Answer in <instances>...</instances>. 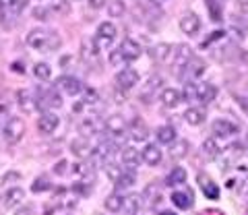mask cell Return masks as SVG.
Instances as JSON below:
<instances>
[{
	"mask_svg": "<svg viewBox=\"0 0 248 215\" xmlns=\"http://www.w3.org/2000/svg\"><path fill=\"white\" fill-rule=\"evenodd\" d=\"M27 46L37 52H54L60 48V35L48 27H35L27 33Z\"/></svg>",
	"mask_w": 248,
	"mask_h": 215,
	"instance_id": "6da1fadb",
	"label": "cell"
},
{
	"mask_svg": "<svg viewBox=\"0 0 248 215\" xmlns=\"http://www.w3.org/2000/svg\"><path fill=\"white\" fill-rule=\"evenodd\" d=\"M23 135H25V120L19 118V116L6 118L4 126H2V137H4V141L9 143V145H17V143L23 139Z\"/></svg>",
	"mask_w": 248,
	"mask_h": 215,
	"instance_id": "7a4b0ae2",
	"label": "cell"
},
{
	"mask_svg": "<svg viewBox=\"0 0 248 215\" xmlns=\"http://www.w3.org/2000/svg\"><path fill=\"white\" fill-rule=\"evenodd\" d=\"M114 151H116L114 141L112 139H102L91 151V161L93 164H104V161L108 164V159L114 155Z\"/></svg>",
	"mask_w": 248,
	"mask_h": 215,
	"instance_id": "3957f363",
	"label": "cell"
},
{
	"mask_svg": "<svg viewBox=\"0 0 248 215\" xmlns=\"http://www.w3.org/2000/svg\"><path fill=\"white\" fill-rule=\"evenodd\" d=\"M180 31L184 33V35H188V37H195L199 31H201V17L197 13H192V11H188V13H184L182 17H180Z\"/></svg>",
	"mask_w": 248,
	"mask_h": 215,
	"instance_id": "277c9868",
	"label": "cell"
},
{
	"mask_svg": "<svg viewBox=\"0 0 248 215\" xmlns=\"http://www.w3.org/2000/svg\"><path fill=\"white\" fill-rule=\"evenodd\" d=\"M116 35H118V29H116L114 23H110V21H104L102 25L97 27L95 44H97V46H104V48H110L112 42L116 40Z\"/></svg>",
	"mask_w": 248,
	"mask_h": 215,
	"instance_id": "5b68a950",
	"label": "cell"
},
{
	"mask_svg": "<svg viewBox=\"0 0 248 215\" xmlns=\"http://www.w3.org/2000/svg\"><path fill=\"white\" fill-rule=\"evenodd\" d=\"M139 81H141V75H139L137 68H122V71L116 75V85L122 91L133 89Z\"/></svg>",
	"mask_w": 248,
	"mask_h": 215,
	"instance_id": "8992f818",
	"label": "cell"
},
{
	"mask_svg": "<svg viewBox=\"0 0 248 215\" xmlns=\"http://www.w3.org/2000/svg\"><path fill=\"white\" fill-rule=\"evenodd\" d=\"M104 128L110 137L118 139V137H122L128 130V124H126V120H124V116H120V114H112V116L104 122Z\"/></svg>",
	"mask_w": 248,
	"mask_h": 215,
	"instance_id": "52a82bcc",
	"label": "cell"
},
{
	"mask_svg": "<svg viewBox=\"0 0 248 215\" xmlns=\"http://www.w3.org/2000/svg\"><path fill=\"white\" fill-rule=\"evenodd\" d=\"M56 89L64 91L66 95H79L83 91V85H81V81L77 79V77L62 75V77H58V81H56Z\"/></svg>",
	"mask_w": 248,
	"mask_h": 215,
	"instance_id": "ba28073f",
	"label": "cell"
},
{
	"mask_svg": "<svg viewBox=\"0 0 248 215\" xmlns=\"http://www.w3.org/2000/svg\"><path fill=\"white\" fill-rule=\"evenodd\" d=\"M58 124H60L58 114L46 110V112H42L40 120H37V130H40V133H44V135H52L54 130L58 128Z\"/></svg>",
	"mask_w": 248,
	"mask_h": 215,
	"instance_id": "9c48e42d",
	"label": "cell"
},
{
	"mask_svg": "<svg viewBox=\"0 0 248 215\" xmlns=\"http://www.w3.org/2000/svg\"><path fill=\"white\" fill-rule=\"evenodd\" d=\"M174 52L172 48V44H166V42H157V44H153L149 50H147V54H149V58L153 60V62H166V60L170 58V54Z\"/></svg>",
	"mask_w": 248,
	"mask_h": 215,
	"instance_id": "30bf717a",
	"label": "cell"
},
{
	"mask_svg": "<svg viewBox=\"0 0 248 215\" xmlns=\"http://www.w3.org/2000/svg\"><path fill=\"white\" fill-rule=\"evenodd\" d=\"M226 147H228V145H226V139H223V137H217V135H213L211 139H207V141L203 143L205 155H207V157H211V159L219 157Z\"/></svg>",
	"mask_w": 248,
	"mask_h": 215,
	"instance_id": "8fae6325",
	"label": "cell"
},
{
	"mask_svg": "<svg viewBox=\"0 0 248 215\" xmlns=\"http://www.w3.org/2000/svg\"><path fill=\"white\" fill-rule=\"evenodd\" d=\"M240 133V126L234 124V122L230 120H223V118H217L213 122V135L217 137H223V139H230V137H234Z\"/></svg>",
	"mask_w": 248,
	"mask_h": 215,
	"instance_id": "7c38bea8",
	"label": "cell"
},
{
	"mask_svg": "<svg viewBox=\"0 0 248 215\" xmlns=\"http://www.w3.org/2000/svg\"><path fill=\"white\" fill-rule=\"evenodd\" d=\"M182 118H184L186 124L201 126L205 122V118H207V112H205V108H201V106H190V108H186V110H184Z\"/></svg>",
	"mask_w": 248,
	"mask_h": 215,
	"instance_id": "4fadbf2b",
	"label": "cell"
},
{
	"mask_svg": "<svg viewBox=\"0 0 248 215\" xmlns=\"http://www.w3.org/2000/svg\"><path fill=\"white\" fill-rule=\"evenodd\" d=\"M192 56H195V52L190 50V46H186V44L176 46V56H174V66H176V71L182 73L184 66L192 60Z\"/></svg>",
	"mask_w": 248,
	"mask_h": 215,
	"instance_id": "5bb4252c",
	"label": "cell"
},
{
	"mask_svg": "<svg viewBox=\"0 0 248 215\" xmlns=\"http://www.w3.org/2000/svg\"><path fill=\"white\" fill-rule=\"evenodd\" d=\"M205 68H207V64L203 62V60L197 58V56H192V60L184 66V71H182L180 75H178V77H180V79H184V75H186L190 81H195V79H199V77L205 73Z\"/></svg>",
	"mask_w": 248,
	"mask_h": 215,
	"instance_id": "9a60e30c",
	"label": "cell"
},
{
	"mask_svg": "<svg viewBox=\"0 0 248 215\" xmlns=\"http://www.w3.org/2000/svg\"><path fill=\"white\" fill-rule=\"evenodd\" d=\"M120 54H122V58L124 60H128V62H133V60H137L139 56H141V46H139V42H135V40H130V37H126L122 44H120V50H118Z\"/></svg>",
	"mask_w": 248,
	"mask_h": 215,
	"instance_id": "2e32d148",
	"label": "cell"
},
{
	"mask_svg": "<svg viewBox=\"0 0 248 215\" xmlns=\"http://www.w3.org/2000/svg\"><path fill=\"white\" fill-rule=\"evenodd\" d=\"M197 182H199V186H201V190H203V195L207 197V199H211V201H215V199H219V186L209 178L207 174H199L197 176Z\"/></svg>",
	"mask_w": 248,
	"mask_h": 215,
	"instance_id": "e0dca14e",
	"label": "cell"
},
{
	"mask_svg": "<svg viewBox=\"0 0 248 215\" xmlns=\"http://www.w3.org/2000/svg\"><path fill=\"white\" fill-rule=\"evenodd\" d=\"M141 159L145 161L147 166H159L161 159H164V155H161V149L155 143H147L143 153H141Z\"/></svg>",
	"mask_w": 248,
	"mask_h": 215,
	"instance_id": "ac0fdd59",
	"label": "cell"
},
{
	"mask_svg": "<svg viewBox=\"0 0 248 215\" xmlns=\"http://www.w3.org/2000/svg\"><path fill=\"white\" fill-rule=\"evenodd\" d=\"M23 201H25V190H23L21 186H11V188H6L4 195H2L4 207H17V205H21Z\"/></svg>",
	"mask_w": 248,
	"mask_h": 215,
	"instance_id": "d6986e66",
	"label": "cell"
},
{
	"mask_svg": "<svg viewBox=\"0 0 248 215\" xmlns=\"http://www.w3.org/2000/svg\"><path fill=\"white\" fill-rule=\"evenodd\" d=\"M217 97V87L213 85V83H197V97L201 104H209V102H213V99Z\"/></svg>",
	"mask_w": 248,
	"mask_h": 215,
	"instance_id": "ffe728a7",
	"label": "cell"
},
{
	"mask_svg": "<svg viewBox=\"0 0 248 215\" xmlns=\"http://www.w3.org/2000/svg\"><path fill=\"white\" fill-rule=\"evenodd\" d=\"M71 151H73L75 157H79V159H89L93 147H91V143L85 139V137H79V139H75V141L71 143Z\"/></svg>",
	"mask_w": 248,
	"mask_h": 215,
	"instance_id": "44dd1931",
	"label": "cell"
},
{
	"mask_svg": "<svg viewBox=\"0 0 248 215\" xmlns=\"http://www.w3.org/2000/svg\"><path fill=\"white\" fill-rule=\"evenodd\" d=\"M128 135L135 143H143V141H147V137H149V128H147V124L141 118H137L133 124H128Z\"/></svg>",
	"mask_w": 248,
	"mask_h": 215,
	"instance_id": "7402d4cb",
	"label": "cell"
},
{
	"mask_svg": "<svg viewBox=\"0 0 248 215\" xmlns=\"http://www.w3.org/2000/svg\"><path fill=\"white\" fill-rule=\"evenodd\" d=\"M120 159H122V164H124V168L126 170H137L139 166H141V153H139L137 149H133V147H126V149H122V153H120Z\"/></svg>",
	"mask_w": 248,
	"mask_h": 215,
	"instance_id": "603a6c76",
	"label": "cell"
},
{
	"mask_svg": "<svg viewBox=\"0 0 248 215\" xmlns=\"http://www.w3.org/2000/svg\"><path fill=\"white\" fill-rule=\"evenodd\" d=\"M159 102L164 104L166 108H176L178 104L182 102V93L174 87H164L159 93Z\"/></svg>",
	"mask_w": 248,
	"mask_h": 215,
	"instance_id": "cb8c5ba5",
	"label": "cell"
},
{
	"mask_svg": "<svg viewBox=\"0 0 248 215\" xmlns=\"http://www.w3.org/2000/svg\"><path fill=\"white\" fill-rule=\"evenodd\" d=\"M99 120L95 116H87V118H83L81 120V124H79V133L81 137H85V139H91L93 135H97L99 133Z\"/></svg>",
	"mask_w": 248,
	"mask_h": 215,
	"instance_id": "d4e9b609",
	"label": "cell"
},
{
	"mask_svg": "<svg viewBox=\"0 0 248 215\" xmlns=\"http://www.w3.org/2000/svg\"><path fill=\"white\" fill-rule=\"evenodd\" d=\"M99 56V46L95 44V40H83L81 42V58L85 62H95Z\"/></svg>",
	"mask_w": 248,
	"mask_h": 215,
	"instance_id": "484cf974",
	"label": "cell"
},
{
	"mask_svg": "<svg viewBox=\"0 0 248 215\" xmlns=\"http://www.w3.org/2000/svg\"><path fill=\"white\" fill-rule=\"evenodd\" d=\"M141 207H143V199L141 197H139V195H128V197H124L120 211L124 215H139Z\"/></svg>",
	"mask_w": 248,
	"mask_h": 215,
	"instance_id": "4316f807",
	"label": "cell"
},
{
	"mask_svg": "<svg viewBox=\"0 0 248 215\" xmlns=\"http://www.w3.org/2000/svg\"><path fill=\"white\" fill-rule=\"evenodd\" d=\"M172 203L178 209H190L192 203H195V197H192V193H188V190H174Z\"/></svg>",
	"mask_w": 248,
	"mask_h": 215,
	"instance_id": "83f0119b",
	"label": "cell"
},
{
	"mask_svg": "<svg viewBox=\"0 0 248 215\" xmlns=\"http://www.w3.org/2000/svg\"><path fill=\"white\" fill-rule=\"evenodd\" d=\"M17 99H19V106H21V110H23V112H35L37 99L31 95V91L19 89V91H17Z\"/></svg>",
	"mask_w": 248,
	"mask_h": 215,
	"instance_id": "f1b7e54d",
	"label": "cell"
},
{
	"mask_svg": "<svg viewBox=\"0 0 248 215\" xmlns=\"http://www.w3.org/2000/svg\"><path fill=\"white\" fill-rule=\"evenodd\" d=\"M42 104L44 110H52V108H60L62 106V97L56 89H44L42 93Z\"/></svg>",
	"mask_w": 248,
	"mask_h": 215,
	"instance_id": "f546056e",
	"label": "cell"
},
{
	"mask_svg": "<svg viewBox=\"0 0 248 215\" xmlns=\"http://www.w3.org/2000/svg\"><path fill=\"white\" fill-rule=\"evenodd\" d=\"M188 151H190V145L186 139H176L174 143H170V155L174 159H184L188 155Z\"/></svg>",
	"mask_w": 248,
	"mask_h": 215,
	"instance_id": "4dcf8cb0",
	"label": "cell"
},
{
	"mask_svg": "<svg viewBox=\"0 0 248 215\" xmlns=\"http://www.w3.org/2000/svg\"><path fill=\"white\" fill-rule=\"evenodd\" d=\"M178 139V133H176V128L172 124H161L157 128V141L161 145H170V143H174Z\"/></svg>",
	"mask_w": 248,
	"mask_h": 215,
	"instance_id": "1f68e13d",
	"label": "cell"
},
{
	"mask_svg": "<svg viewBox=\"0 0 248 215\" xmlns=\"http://www.w3.org/2000/svg\"><path fill=\"white\" fill-rule=\"evenodd\" d=\"M161 87H164V77L155 73V75H151L149 79H147L145 87H143V95H147V97H149V95H153L155 91H157V89H161Z\"/></svg>",
	"mask_w": 248,
	"mask_h": 215,
	"instance_id": "d6a6232c",
	"label": "cell"
},
{
	"mask_svg": "<svg viewBox=\"0 0 248 215\" xmlns=\"http://www.w3.org/2000/svg\"><path fill=\"white\" fill-rule=\"evenodd\" d=\"M186 182V170L184 168H174L172 172L168 174V178H166V184L168 186H178V184H184Z\"/></svg>",
	"mask_w": 248,
	"mask_h": 215,
	"instance_id": "836d02e7",
	"label": "cell"
},
{
	"mask_svg": "<svg viewBox=\"0 0 248 215\" xmlns=\"http://www.w3.org/2000/svg\"><path fill=\"white\" fill-rule=\"evenodd\" d=\"M108 15H110L112 19H118L124 15V11H126V4H124V0H108Z\"/></svg>",
	"mask_w": 248,
	"mask_h": 215,
	"instance_id": "e575fe53",
	"label": "cell"
},
{
	"mask_svg": "<svg viewBox=\"0 0 248 215\" xmlns=\"http://www.w3.org/2000/svg\"><path fill=\"white\" fill-rule=\"evenodd\" d=\"M122 201H124V197L122 195H118V193H114V195H110L104 201V207L110 213H118L120 209H122Z\"/></svg>",
	"mask_w": 248,
	"mask_h": 215,
	"instance_id": "d590c367",
	"label": "cell"
},
{
	"mask_svg": "<svg viewBox=\"0 0 248 215\" xmlns=\"http://www.w3.org/2000/svg\"><path fill=\"white\" fill-rule=\"evenodd\" d=\"M33 75H35V79H40V81H50L52 79V66L48 62H37L33 66Z\"/></svg>",
	"mask_w": 248,
	"mask_h": 215,
	"instance_id": "8d00e7d4",
	"label": "cell"
},
{
	"mask_svg": "<svg viewBox=\"0 0 248 215\" xmlns=\"http://www.w3.org/2000/svg\"><path fill=\"white\" fill-rule=\"evenodd\" d=\"M135 180H137V176H135V170L122 172L120 180L116 182V188H118V190H122V188H130V186H133V184H135Z\"/></svg>",
	"mask_w": 248,
	"mask_h": 215,
	"instance_id": "74e56055",
	"label": "cell"
},
{
	"mask_svg": "<svg viewBox=\"0 0 248 215\" xmlns=\"http://www.w3.org/2000/svg\"><path fill=\"white\" fill-rule=\"evenodd\" d=\"M209 15L213 21H221V0H205Z\"/></svg>",
	"mask_w": 248,
	"mask_h": 215,
	"instance_id": "f35d334b",
	"label": "cell"
},
{
	"mask_svg": "<svg viewBox=\"0 0 248 215\" xmlns=\"http://www.w3.org/2000/svg\"><path fill=\"white\" fill-rule=\"evenodd\" d=\"M180 93H182V99H186V102L195 99L197 97V83L195 81H186V85H184V89L180 91Z\"/></svg>",
	"mask_w": 248,
	"mask_h": 215,
	"instance_id": "ab89813d",
	"label": "cell"
},
{
	"mask_svg": "<svg viewBox=\"0 0 248 215\" xmlns=\"http://www.w3.org/2000/svg\"><path fill=\"white\" fill-rule=\"evenodd\" d=\"M50 186H52V182H50L48 176H40V178H35L31 190H33V193H44V190H48Z\"/></svg>",
	"mask_w": 248,
	"mask_h": 215,
	"instance_id": "60d3db41",
	"label": "cell"
},
{
	"mask_svg": "<svg viewBox=\"0 0 248 215\" xmlns=\"http://www.w3.org/2000/svg\"><path fill=\"white\" fill-rule=\"evenodd\" d=\"M122 168L120 166H114V164H106V174H108V178H110L114 184L120 180V176H122Z\"/></svg>",
	"mask_w": 248,
	"mask_h": 215,
	"instance_id": "b9f144b4",
	"label": "cell"
},
{
	"mask_svg": "<svg viewBox=\"0 0 248 215\" xmlns=\"http://www.w3.org/2000/svg\"><path fill=\"white\" fill-rule=\"evenodd\" d=\"M83 102L85 104H95L97 99H99V93H97V89H93V87H83Z\"/></svg>",
	"mask_w": 248,
	"mask_h": 215,
	"instance_id": "7bdbcfd3",
	"label": "cell"
},
{
	"mask_svg": "<svg viewBox=\"0 0 248 215\" xmlns=\"http://www.w3.org/2000/svg\"><path fill=\"white\" fill-rule=\"evenodd\" d=\"M52 9L60 13V15H66L68 13V2L66 0H52Z\"/></svg>",
	"mask_w": 248,
	"mask_h": 215,
	"instance_id": "ee69618b",
	"label": "cell"
},
{
	"mask_svg": "<svg viewBox=\"0 0 248 215\" xmlns=\"http://www.w3.org/2000/svg\"><path fill=\"white\" fill-rule=\"evenodd\" d=\"M9 108H11L9 97H6V93H0V116H2V114H9Z\"/></svg>",
	"mask_w": 248,
	"mask_h": 215,
	"instance_id": "f6af8a7d",
	"label": "cell"
},
{
	"mask_svg": "<svg viewBox=\"0 0 248 215\" xmlns=\"http://www.w3.org/2000/svg\"><path fill=\"white\" fill-rule=\"evenodd\" d=\"M33 17L46 21V19H48V9H46V6H35V9H33Z\"/></svg>",
	"mask_w": 248,
	"mask_h": 215,
	"instance_id": "bcb514c9",
	"label": "cell"
},
{
	"mask_svg": "<svg viewBox=\"0 0 248 215\" xmlns=\"http://www.w3.org/2000/svg\"><path fill=\"white\" fill-rule=\"evenodd\" d=\"M87 2H89V9L99 11V9H104V6H106L108 0H87Z\"/></svg>",
	"mask_w": 248,
	"mask_h": 215,
	"instance_id": "7dc6e473",
	"label": "cell"
},
{
	"mask_svg": "<svg viewBox=\"0 0 248 215\" xmlns=\"http://www.w3.org/2000/svg\"><path fill=\"white\" fill-rule=\"evenodd\" d=\"M15 215H35V209H33V205H25V207H21V209H17Z\"/></svg>",
	"mask_w": 248,
	"mask_h": 215,
	"instance_id": "c3c4849f",
	"label": "cell"
},
{
	"mask_svg": "<svg viewBox=\"0 0 248 215\" xmlns=\"http://www.w3.org/2000/svg\"><path fill=\"white\" fill-rule=\"evenodd\" d=\"M236 99H238V104L242 106V110L248 114V93H244V95H236Z\"/></svg>",
	"mask_w": 248,
	"mask_h": 215,
	"instance_id": "681fc988",
	"label": "cell"
},
{
	"mask_svg": "<svg viewBox=\"0 0 248 215\" xmlns=\"http://www.w3.org/2000/svg\"><path fill=\"white\" fill-rule=\"evenodd\" d=\"M15 2H17V0H0V9H2V11H11L15 6Z\"/></svg>",
	"mask_w": 248,
	"mask_h": 215,
	"instance_id": "f907efd6",
	"label": "cell"
},
{
	"mask_svg": "<svg viewBox=\"0 0 248 215\" xmlns=\"http://www.w3.org/2000/svg\"><path fill=\"white\" fill-rule=\"evenodd\" d=\"M122 60H124V58H122V54H120V52H114L112 56H110V64H114V66H116V64H120Z\"/></svg>",
	"mask_w": 248,
	"mask_h": 215,
	"instance_id": "816d5d0a",
	"label": "cell"
},
{
	"mask_svg": "<svg viewBox=\"0 0 248 215\" xmlns=\"http://www.w3.org/2000/svg\"><path fill=\"white\" fill-rule=\"evenodd\" d=\"M29 4V0H17V2H15V6H13V11H17V13H21L23 9H25V6Z\"/></svg>",
	"mask_w": 248,
	"mask_h": 215,
	"instance_id": "f5cc1de1",
	"label": "cell"
},
{
	"mask_svg": "<svg viewBox=\"0 0 248 215\" xmlns=\"http://www.w3.org/2000/svg\"><path fill=\"white\" fill-rule=\"evenodd\" d=\"M66 161H60V164H56V166H54V172H56V174H60V176H64V170H66Z\"/></svg>",
	"mask_w": 248,
	"mask_h": 215,
	"instance_id": "db71d44e",
	"label": "cell"
},
{
	"mask_svg": "<svg viewBox=\"0 0 248 215\" xmlns=\"http://www.w3.org/2000/svg\"><path fill=\"white\" fill-rule=\"evenodd\" d=\"M85 108V102H79V104H73V114H81Z\"/></svg>",
	"mask_w": 248,
	"mask_h": 215,
	"instance_id": "11a10c76",
	"label": "cell"
},
{
	"mask_svg": "<svg viewBox=\"0 0 248 215\" xmlns=\"http://www.w3.org/2000/svg\"><path fill=\"white\" fill-rule=\"evenodd\" d=\"M236 2H238L240 9H248V0H236Z\"/></svg>",
	"mask_w": 248,
	"mask_h": 215,
	"instance_id": "9f6ffc18",
	"label": "cell"
},
{
	"mask_svg": "<svg viewBox=\"0 0 248 215\" xmlns=\"http://www.w3.org/2000/svg\"><path fill=\"white\" fill-rule=\"evenodd\" d=\"M164 2H166V0H151V4H153V6H157V9H159V6L164 4Z\"/></svg>",
	"mask_w": 248,
	"mask_h": 215,
	"instance_id": "6f0895ef",
	"label": "cell"
},
{
	"mask_svg": "<svg viewBox=\"0 0 248 215\" xmlns=\"http://www.w3.org/2000/svg\"><path fill=\"white\" fill-rule=\"evenodd\" d=\"M159 215H176V213H174V211H161Z\"/></svg>",
	"mask_w": 248,
	"mask_h": 215,
	"instance_id": "680465c9",
	"label": "cell"
},
{
	"mask_svg": "<svg viewBox=\"0 0 248 215\" xmlns=\"http://www.w3.org/2000/svg\"><path fill=\"white\" fill-rule=\"evenodd\" d=\"M246 211H248V207H246Z\"/></svg>",
	"mask_w": 248,
	"mask_h": 215,
	"instance_id": "91938a15",
	"label": "cell"
}]
</instances>
